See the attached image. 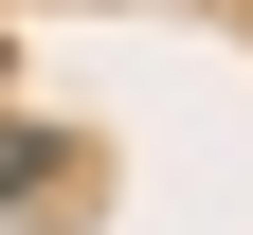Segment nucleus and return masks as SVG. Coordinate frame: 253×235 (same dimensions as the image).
I'll return each instance as SVG.
<instances>
[]
</instances>
